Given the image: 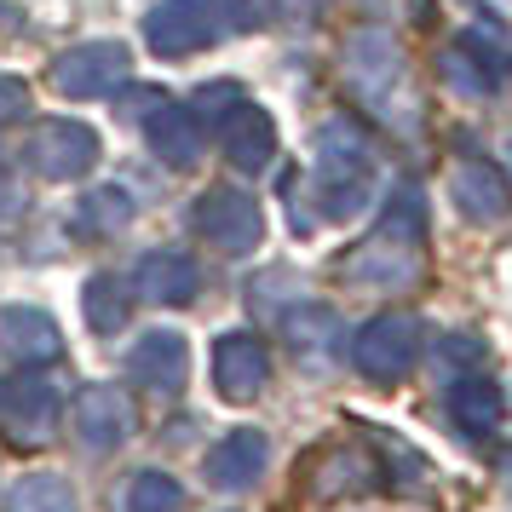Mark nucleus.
<instances>
[{
    "label": "nucleus",
    "mask_w": 512,
    "mask_h": 512,
    "mask_svg": "<svg viewBox=\"0 0 512 512\" xmlns=\"http://www.w3.org/2000/svg\"><path fill=\"white\" fill-rule=\"evenodd\" d=\"M340 75H346L351 93L374 110L380 127H392V133H403V139H415L420 127H426V110H420L409 58H403V47H397L386 29H357L346 47H340Z\"/></svg>",
    "instance_id": "f257e3e1"
},
{
    "label": "nucleus",
    "mask_w": 512,
    "mask_h": 512,
    "mask_svg": "<svg viewBox=\"0 0 512 512\" xmlns=\"http://www.w3.org/2000/svg\"><path fill=\"white\" fill-rule=\"evenodd\" d=\"M374 196V144L351 116H328L317 127V173H311V202L317 219L340 225L363 213Z\"/></svg>",
    "instance_id": "f03ea898"
},
{
    "label": "nucleus",
    "mask_w": 512,
    "mask_h": 512,
    "mask_svg": "<svg viewBox=\"0 0 512 512\" xmlns=\"http://www.w3.org/2000/svg\"><path fill=\"white\" fill-rule=\"evenodd\" d=\"M190 231L219 254H254L265 236V213L242 185H213L190 202Z\"/></svg>",
    "instance_id": "7ed1b4c3"
},
{
    "label": "nucleus",
    "mask_w": 512,
    "mask_h": 512,
    "mask_svg": "<svg viewBox=\"0 0 512 512\" xmlns=\"http://www.w3.org/2000/svg\"><path fill=\"white\" fill-rule=\"evenodd\" d=\"M415 357H420V323L403 317V311L363 323L357 340H351V363H357V374L374 380V386H397L403 374L415 369Z\"/></svg>",
    "instance_id": "20e7f679"
},
{
    "label": "nucleus",
    "mask_w": 512,
    "mask_h": 512,
    "mask_svg": "<svg viewBox=\"0 0 512 512\" xmlns=\"http://www.w3.org/2000/svg\"><path fill=\"white\" fill-rule=\"evenodd\" d=\"M64 415V392L52 374H18L0 386V432L18 449H41L52 438V426Z\"/></svg>",
    "instance_id": "39448f33"
},
{
    "label": "nucleus",
    "mask_w": 512,
    "mask_h": 512,
    "mask_svg": "<svg viewBox=\"0 0 512 512\" xmlns=\"http://www.w3.org/2000/svg\"><path fill=\"white\" fill-rule=\"evenodd\" d=\"M133 58L121 41H81V47L52 58V87L64 98H110L127 81Z\"/></svg>",
    "instance_id": "423d86ee"
},
{
    "label": "nucleus",
    "mask_w": 512,
    "mask_h": 512,
    "mask_svg": "<svg viewBox=\"0 0 512 512\" xmlns=\"http://www.w3.org/2000/svg\"><path fill=\"white\" fill-rule=\"evenodd\" d=\"M219 41V12L213 0H162L144 18V47L156 58H185V52H208Z\"/></svg>",
    "instance_id": "0eeeda50"
},
{
    "label": "nucleus",
    "mask_w": 512,
    "mask_h": 512,
    "mask_svg": "<svg viewBox=\"0 0 512 512\" xmlns=\"http://www.w3.org/2000/svg\"><path fill=\"white\" fill-rule=\"evenodd\" d=\"M98 162V133L87 121H47L35 127L29 139V167L52 179V185H70V179H87Z\"/></svg>",
    "instance_id": "6e6552de"
},
{
    "label": "nucleus",
    "mask_w": 512,
    "mask_h": 512,
    "mask_svg": "<svg viewBox=\"0 0 512 512\" xmlns=\"http://www.w3.org/2000/svg\"><path fill=\"white\" fill-rule=\"evenodd\" d=\"M213 386H219V397H231V403H254L271 386V351H265V340L248 334V328L219 334L213 340Z\"/></svg>",
    "instance_id": "1a4fd4ad"
},
{
    "label": "nucleus",
    "mask_w": 512,
    "mask_h": 512,
    "mask_svg": "<svg viewBox=\"0 0 512 512\" xmlns=\"http://www.w3.org/2000/svg\"><path fill=\"white\" fill-rule=\"evenodd\" d=\"M340 277H346L351 288H380V294L409 288V282H420V248L374 231L369 242H357V248L340 259Z\"/></svg>",
    "instance_id": "9d476101"
},
{
    "label": "nucleus",
    "mask_w": 512,
    "mask_h": 512,
    "mask_svg": "<svg viewBox=\"0 0 512 512\" xmlns=\"http://www.w3.org/2000/svg\"><path fill=\"white\" fill-rule=\"evenodd\" d=\"M501 70H507V52L495 47L489 35H478V29L455 35V41L438 52L443 87H449V93H461V98H489V93H495V81H501Z\"/></svg>",
    "instance_id": "9b49d317"
},
{
    "label": "nucleus",
    "mask_w": 512,
    "mask_h": 512,
    "mask_svg": "<svg viewBox=\"0 0 512 512\" xmlns=\"http://www.w3.org/2000/svg\"><path fill=\"white\" fill-rule=\"evenodd\" d=\"M75 438L93 455H116L133 438V397L121 386H87L75 397Z\"/></svg>",
    "instance_id": "f8f14e48"
},
{
    "label": "nucleus",
    "mask_w": 512,
    "mask_h": 512,
    "mask_svg": "<svg viewBox=\"0 0 512 512\" xmlns=\"http://www.w3.org/2000/svg\"><path fill=\"white\" fill-rule=\"evenodd\" d=\"M265 466H271V443H265V432L236 426V432H225V438L208 449L202 478H208L213 489H254L259 478H265Z\"/></svg>",
    "instance_id": "ddd939ff"
},
{
    "label": "nucleus",
    "mask_w": 512,
    "mask_h": 512,
    "mask_svg": "<svg viewBox=\"0 0 512 512\" xmlns=\"http://www.w3.org/2000/svg\"><path fill=\"white\" fill-rule=\"evenodd\" d=\"M127 369H133V380H139L144 392L173 397L190 380V346H185V334H173V328H150L139 346L127 351Z\"/></svg>",
    "instance_id": "4468645a"
},
{
    "label": "nucleus",
    "mask_w": 512,
    "mask_h": 512,
    "mask_svg": "<svg viewBox=\"0 0 512 512\" xmlns=\"http://www.w3.org/2000/svg\"><path fill=\"white\" fill-rule=\"evenodd\" d=\"M0 351L12 363H52L64 351V334H58V317L41 311V305H0Z\"/></svg>",
    "instance_id": "2eb2a0df"
},
{
    "label": "nucleus",
    "mask_w": 512,
    "mask_h": 512,
    "mask_svg": "<svg viewBox=\"0 0 512 512\" xmlns=\"http://www.w3.org/2000/svg\"><path fill=\"white\" fill-rule=\"evenodd\" d=\"M196 288H202V271L179 248H150L133 265V294H144L150 305H190Z\"/></svg>",
    "instance_id": "dca6fc26"
},
{
    "label": "nucleus",
    "mask_w": 512,
    "mask_h": 512,
    "mask_svg": "<svg viewBox=\"0 0 512 512\" xmlns=\"http://www.w3.org/2000/svg\"><path fill=\"white\" fill-rule=\"evenodd\" d=\"M449 190H455V208H461L472 225H495V219H507V208H512L507 173L495 162H484V156H472V162L455 167Z\"/></svg>",
    "instance_id": "f3484780"
},
{
    "label": "nucleus",
    "mask_w": 512,
    "mask_h": 512,
    "mask_svg": "<svg viewBox=\"0 0 512 512\" xmlns=\"http://www.w3.org/2000/svg\"><path fill=\"white\" fill-rule=\"evenodd\" d=\"M144 144L167 167H196L202 162V116L190 104H156L144 116Z\"/></svg>",
    "instance_id": "a211bd4d"
},
{
    "label": "nucleus",
    "mask_w": 512,
    "mask_h": 512,
    "mask_svg": "<svg viewBox=\"0 0 512 512\" xmlns=\"http://www.w3.org/2000/svg\"><path fill=\"white\" fill-rule=\"evenodd\" d=\"M443 409H449V420L461 426L466 438H489V432H501L507 397H501V386L484 380V374H455V380H449V397H443Z\"/></svg>",
    "instance_id": "6ab92c4d"
},
{
    "label": "nucleus",
    "mask_w": 512,
    "mask_h": 512,
    "mask_svg": "<svg viewBox=\"0 0 512 512\" xmlns=\"http://www.w3.org/2000/svg\"><path fill=\"white\" fill-rule=\"evenodd\" d=\"M225 156H231L236 173H259V167L277 156V127H271V116H265L259 104H248V98L225 116Z\"/></svg>",
    "instance_id": "aec40b11"
},
{
    "label": "nucleus",
    "mask_w": 512,
    "mask_h": 512,
    "mask_svg": "<svg viewBox=\"0 0 512 512\" xmlns=\"http://www.w3.org/2000/svg\"><path fill=\"white\" fill-rule=\"evenodd\" d=\"M340 317L328 311V305H311V300H300V305H288L282 311V340L300 351L305 363H323V357H334L340 351Z\"/></svg>",
    "instance_id": "412c9836"
},
{
    "label": "nucleus",
    "mask_w": 512,
    "mask_h": 512,
    "mask_svg": "<svg viewBox=\"0 0 512 512\" xmlns=\"http://www.w3.org/2000/svg\"><path fill=\"white\" fill-rule=\"evenodd\" d=\"M133 288L116 277V271H98L87 288H81V311H87V328L93 334H121L127 328V317H133Z\"/></svg>",
    "instance_id": "4be33fe9"
},
{
    "label": "nucleus",
    "mask_w": 512,
    "mask_h": 512,
    "mask_svg": "<svg viewBox=\"0 0 512 512\" xmlns=\"http://www.w3.org/2000/svg\"><path fill=\"white\" fill-rule=\"evenodd\" d=\"M133 225V196L121 185H93L75 202V231L81 236H121Z\"/></svg>",
    "instance_id": "5701e85b"
},
{
    "label": "nucleus",
    "mask_w": 512,
    "mask_h": 512,
    "mask_svg": "<svg viewBox=\"0 0 512 512\" xmlns=\"http://www.w3.org/2000/svg\"><path fill=\"white\" fill-rule=\"evenodd\" d=\"M374 231L392 236V242H415L426 236V190L420 185H397L392 196H386V208H380V219H374Z\"/></svg>",
    "instance_id": "b1692460"
},
{
    "label": "nucleus",
    "mask_w": 512,
    "mask_h": 512,
    "mask_svg": "<svg viewBox=\"0 0 512 512\" xmlns=\"http://www.w3.org/2000/svg\"><path fill=\"white\" fill-rule=\"evenodd\" d=\"M121 512H185V489L179 478H167V472H133V484L121 495Z\"/></svg>",
    "instance_id": "393cba45"
},
{
    "label": "nucleus",
    "mask_w": 512,
    "mask_h": 512,
    "mask_svg": "<svg viewBox=\"0 0 512 512\" xmlns=\"http://www.w3.org/2000/svg\"><path fill=\"white\" fill-rule=\"evenodd\" d=\"M12 512H75V489L58 472H35L12 489Z\"/></svg>",
    "instance_id": "a878e982"
},
{
    "label": "nucleus",
    "mask_w": 512,
    "mask_h": 512,
    "mask_svg": "<svg viewBox=\"0 0 512 512\" xmlns=\"http://www.w3.org/2000/svg\"><path fill=\"white\" fill-rule=\"evenodd\" d=\"M374 478H380V466L369 461V455H357V449H334L323 466V495H357V489H369Z\"/></svg>",
    "instance_id": "bb28decb"
},
{
    "label": "nucleus",
    "mask_w": 512,
    "mask_h": 512,
    "mask_svg": "<svg viewBox=\"0 0 512 512\" xmlns=\"http://www.w3.org/2000/svg\"><path fill=\"white\" fill-rule=\"evenodd\" d=\"M219 29H259L271 18V0H213Z\"/></svg>",
    "instance_id": "cd10ccee"
},
{
    "label": "nucleus",
    "mask_w": 512,
    "mask_h": 512,
    "mask_svg": "<svg viewBox=\"0 0 512 512\" xmlns=\"http://www.w3.org/2000/svg\"><path fill=\"white\" fill-rule=\"evenodd\" d=\"M236 104H242V87H236V81H208L190 110H196V116H231Z\"/></svg>",
    "instance_id": "c85d7f7f"
},
{
    "label": "nucleus",
    "mask_w": 512,
    "mask_h": 512,
    "mask_svg": "<svg viewBox=\"0 0 512 512\" xmlns=\"http://www.w3.org/2000/svg\"><path fill=\"white\" fill-rule=\"evenodd\" d=\"M24 110H29V87L18 81V75H0V127L18 121Z\"/></svg>",
    "instance_id": "c756f323"
},
{
    "label": "nucleus",
    "mask_w": 512,
    "mask_h": 512,
    "mask_svg": "<svg viewBox=\"0 0 512 512\" xmlns=\"http://www.w3.org/2000/svg\"><path fill=\"white\" fill-rule=\"evenodd\" d=\"M478 357H484V340H478V334H449V340H443V363H449V369L478 363Z\"/></svg>",
    "instance_id": "7c9ffc66"
},
{
    "label": "nucleus",
    "mask_w": 512,
    "mask_h": 512,
    "mask_svg": "<svg viewBox=\"0 0 512 512\" xmlns=\"http://www.w3.org/2000/svg\"><path fill=\"white\" fill-rule=\"evenodd\" d=\"M18 213H24V185L12 179V167L0 162V225H12Z\"/></svg>",
    "instance_id": "2f4dec72"
},
{
    "label": "nucleus",
    "mask_w": 512,
    "mask_h": 512,
    "mask_svg": "<svg viewBox=\"0 0 512 512\" xmlns=\"http://www.w3.org/2000/svg\"><path fill=\"white\" fill-rule=\"evenodd\" d=\"M363 6H397V0H363Z\"/></svg>",
    "instance_id": "473e14b6"
}]
</instances>
